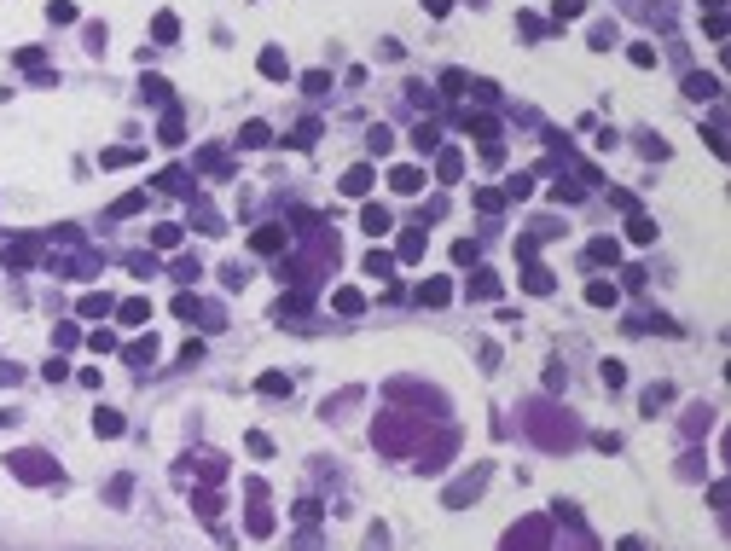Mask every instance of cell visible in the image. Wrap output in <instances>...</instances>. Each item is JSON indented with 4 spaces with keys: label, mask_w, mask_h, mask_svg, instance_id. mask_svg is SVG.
<instances>
[{
    "label": "cell",
    "mask_w": 731,
    "mask_h": 551,
    "mask_svg": "<svg viewBox=\"0 0 731 551\" xmlns=\"http://www.w3.org/2000/svg\"><path fill=\"white\" fill-rule=\"evenodd\" d=\"M6 464H12V470H18V476H24V482H53V476H58V470H53V458H47V453H12V458H6Z\"/></svg>",
    "instance_id": "1"
},
{
    "label": "cell",
    "mask_w": 731,
    "mask_h": 551,
    "mask_svg": "<svg viewBox=\"0 0 731 551\" xmlns=\"http://www.w3.org/2000/svg\"><path fill=\"white\" fill-rule=\"evenodd\" d=\"M175 314L180 319H198V296H175Z\"/></svg>",
    "instance_id": "37"
},
{
    "label": "cell",
    "mask_w": 731,
    "mask_h": 551,
    "mask_svg": "<svg viewBox=\"0 0 731 551\" xmlns=\"http://www.w3.org/2000/svg\"><path fill=\"white\" fill-rule=\"evenodd\" d=\"M302 88H308V93H325V88H331V76H325V70H314V76H302Z\"/></svg>",
    "instance_id": "35"
},
{
    "label": "cell",
    "mask_w": 731,
    "mask_h": 551,
    "mask_svg": "<svg viewBox=\"0 0 731 551\" xmlns=\"http://www.w3.org/2000/svg\"><path fill=\"white\" fill-rule=\"evenodd\" d=\"M523 284H528L534 296H546V290H551V273H546L540 262H528V267H523Z\"/></svg>",
    "instance_id": "12"
},
{
    "label": "cell",
    "mask_w": 731,
    "mask_h": 551,
    "mask_svg": "<svg viewBox=\"0 0 731 551\" xmlns=\"http://www.w3.org/2000/svg\"><path fill=\"white\" fill-rule=\"evenodd\" d=\"M151 244H157V249H175V244H180V227H175V221H163V227H151Z\"/></svg>",
    "instance_id": "18"
},
{
    "label": "cell",
    "mask_w": 731,
    "mask_h": 551,
    "mask_svg": "<svg viewBox=\"0 0 731 551\" xmlns=\"http://www.w3.org/2000/svg\"><path fill=\"white\" fill-rule=\"evenodd\" d=\"M81 314H88V319H99V314H111V296H99V290H93V296H81Z\"/></svg>",
    "instance_id": "23"
},
{
    "label": "cell",
    "mask_w": 731,
    "mask_h": 551,
    "mask_svg": "<svg viewBox=\"0 0 731 551\" xmlns=\"http://www.w3.org/2000/svg\"><path fill=\"white\" fill-rule=\"evenodd\" d=\"M238 145H267V122H244V134H238Z\"/></svg>",
    "instance_id": "20"
},
{
    "label": "cell",
    "mask_w": 731,
    "mask_h": 551,
    "mask_svg": "<svg viewBox=\"0 0 731 551\" xmlns=\"http://www.w3.org/2000/svg\"><path fill=\"white\" fill-rule=\"evenodd\" d=\"M418 256H424V232H407L401 238V262H418Z\"/></svg>",
    "instance_id": "24"
},
{
    "label": "cell",
    "mask_w": 731,
    "mask_h": 551,
    "mask_svg": "<svg viewBox=\"0 0 731 551\" xmlns=\"http://www.w3.org/2000/svg\"><path fill=\"white\" fill-rule=\"evenodd\" d=\"M88 349H93V354H116V336H111V331H93Z\"/></svg>",
    "instance_id": "28"
},
{
    "label": "cell",
    "mask_w": 731,
    "mask_h": 551,
    "mask_svg": "<svg viewBox=\"0 0 731 551\" xmlns=\"http://www.w3.org/2000/svg\"><path fill=\"white\" fill-rule=\"evenodd\" d=\"M47 18H53V24H76V6H70V0H53Z\"/></svg>",
    "instance_id": "31"
},
{
    "label": "cell",
    "mask_w": 731,
    "mask_h": 551,
    "mask_svg": "<svg viewBox=\"0 0 731 551\" xmlns=\"http://www.w3.org/2000/svg\"><path fill=\"white\" fill-rule=\"evenodd\" d=\"M250 534H273V517L267 511H250Z\"/></svg>",
    "instance_id": "38"
},
{
    "label": "cell",
    "mask_w": 731,
    "mask_h": 551,
    "mask_svg": "<svg viewBox=\"0 0 731 551\" xmlns=\"http://www.w3.org/2000/svg\"><path fill=\"white\" fill-rule=\"evenodd\" d=\"M592 262H621V244L615 238H598L592 244Z\"/></svg>",
    "instance_id": "22"
},
{
    "label": "cell",
    "mask_w": 731,
    "mask_h": 551,
    "mask_svg": "<svg viewBox=\"0 0 731 551\" xmlns=\"http://www.w3.org/2000/svg\"><path fill=\"white\" fill-rule=\"evenodd\" d=\"M551 12H557V18H581V0H557Z\"/></svg>",
    "instance_id": "40"
},
{
    "label": "cell",
    "mask_w": 731,
    "mask_h": 551,
    "mask_svg": "<svg viewBox=\"0 0 731 551\" xmlns=\"http://www.w3.org/2000/svg\"><path fill=\"white\" fill-rule=\"evenodd\" d=\"M157 134H163V145H180V116H175V110H168V116H163V128H157Z\"/></svg>",
    "instance_id": "26"
},
{
    "label": "cell",
    "mask_w": 731,
    "mask_h": 551,
    "mask_svg": "<svg viewBox=\"0 0 731 551\" xmlns=\"http://www.w3.org/2000/svg\"><path fill=\"white\" fill-rule=\"evenodd\" d=\"M128 360H134V366H151V360H157V331H151V336H140V343L128 349Z\"/></svg>",
    "instance_id": "13"
},
{
    "label": "cell",
    "mask_w": 731,
    "mask_h": 551,
    "mask_svg": "<svg viewBox=\"0 0 731 551\" xmlns=\"http://www.w3.org/2000/svg\"><path fill=\"white\" fill-rule=\"evenodd\" d=\"M627 238H633V244H650V238H656L650 215H633V221H627Z\"/></svg>",
    "instance_id": "17"
},
{
    "label": "cell",
    "mask_w": 731,
    "mask_h": 551,
    "mask_svg": "<svg viewBox=\"0 0 731 551\" xmlns=\"http://www.w3.org/2000/svg\"><path fill=\"white\" fill-rule=\"evenodd\" d=\"M262 76H285V53H262Z\"/></svg>",
    "instance_id": "33"
},
{
    "label": "cell",
    "mask_w": 731,
    "mask_h": 551,
    "mask_svg": "<svg viewBox=\"0 0 731 551\" xmlns=\"http://www.w3.org/2000/svg\"><path fill=\"white\" fill-rule=\"evenodd\" d=\"M586 302H592V308H615V284H610V279L586 284Z\"/></svg>",
    "instance_id": "9"
},
{
    "label": "cell",
    "mask_w": 731,
    "mask_h": 551,
    "mask_svg": "<svg viewBox=\"0 0 731 551\" xmlns=\"http://www.w3.org/2000/svg\"><path fill=\"white\" fill-rule=\"evenodd\" d=\"M250 249H262V256H279V249H285V232H279V227H262V232L250 238Z\"/></svg>",
    "instance_id": "5"
},
{
    "label": "cell",
    "mask_w": 731,
    "mask_h": 551,
    "mask_svg": "<svg viewBox=\"0 0 731 551\" xmlns=\"http://www.w3.org/2000/svg\"><path fill=\"white\" fill-rule=\"evenodd\" d=\"M470 296H499V279H494V273H488V267H482V273H476V279H470Z\"/></svg>",
    "instance_id": "21"
},
{
    "label": "cell",
    "mask_w": 731,
    "mask_h": 551,
    "mask_svg": "<svg viewBox=\"0 0 731 551\" xmlns=\"http://www.w3.org/2000/svg\"><path fill=\"white\" fill-rule=\"evenodd\" d=\"M366 273H372V279H389V273H395V256H389V249H372V256H366Z\"/></svg>",
    "instance_id": "11"
},
{
    "label": "cell",
    "mask_w": 731,
    "mask_h": 551,
    "mask_svg": "<svg viewBox=\"0 0 731 551\" xmlns=\"http://www.w3.org/2000/svg\"><path fill=\"white\" fill-rule=\"evenodd\" d=\"M99 163H105V168H128V163H140V145H111Z\"/></svg>",
    "instance_id": "8"
},
{
    "label": "cell",
    "mask_w": 731,
    "mask_h": 551,
    "mask_svg": "<svg viewBox=\"0 0 731 551\" xmlns=\"http://www.w3.org/2000/svg\"><path fill=\"white\" fill-rule=\"evenodd\" d=\"M534 192V175H511V186H505V197H528Z\"/></svg>",
    "instance_id": "30"
},
{
    "label": "cell",
    "mask_w": 731,
    "mask_h": 551,
    "mask_svg": "<svg viewBox=\"0 0 731 551\" xmlns=\"http://www.w3.org/2000/svg\"><path fill=\"white\" fill-rule=\"evenodd\" d=\"M342 192H349V197H366V192H372V168H366V163L349 168V175H342Z\"/></svg>",
    "instance_id": "4"
},
{
    "label": "cell",
    "mask_w": 731,
    "mask_h": 551,
    "mask_svg": "<svg viewBox=\"0 0 731 551\" xmlns=\"http://www.w3.org/2000/svg\"><path fill=\"white\" fill-rule=\"evenodd\" d=\"M331 302H337V314H360V308H366V296H360V290H349V284H342V290L331 296Z\"/></svg>",
    "instance_id": "16"
},
{
    "label": "cell",
    "mask_w": 731,
    "mask_h": 551,
    "mask_svg": "<svg viewBox=\"0 0 731 551\" xmlns=\"http://www.w3.org/2000/svg\"><path fill=\"white\" fill-rule=\"evenodd\" d=\"M412 145H418V151H436V128H429V122H418V134H412Z\"/></svg>",
    "instance_id": "32"
},
{
    "label": "cell",
    "mask_w": 731,
    "mask_h": 551,
    "mask_svg": "<svg viewBox=\"0 0 731 551\" xmlns=\"http://www.w3.org/2000/svg\"><path fill=\"white\" fill-rule=\"evenodd\" d=\"M633 64H638V70H650V64H656V47H644V41H638V47H633Z\"/></svg>",
    "instance_id": "34"
},
{
    "label": "cell",
    "mask_w": 731,
    "mask_h": 551,
    "mask_svg": "<svg viewBox=\"0 0 731 551\" xmlns=\"http://www.w3.org/2000/svg\"><path fill=\"white\" fill-rule=\"evenodd\" d=\"M476 209H482V215H499V209H505V192H476Z\"/></svg>",
    "instance_id": "25"
},
{
    "label": "cell",
    "mask_w": 731,
    "mask_h": 551,
    "mask_svg": "<svg viewBox=\"0 0 731 551\" xmlns=\"http://www.w3.org/2000/svg\"><path fill=\"white\" fill-rule=\"evenodd\" d=\"M360 227H366V232H377V238H383V232H395V221H389V209H383V203H366V209H360Z\"/></svg>",
    "instance_id": "2"
},
{
    "label": "cell",
    "mask_w": 731,
    "mask_h": 551,
    "mask_svg": "<svg viewBox=\"0 0 731 551\" xmlns=\"http://www.w3.org/2000/svg\"><path fill=\"white\" fill-rule=\"evenodd\" d=\"M482 482H488L482 470H470V476H464V482H459V488L447 493V505H459V499H470V493H482Z\"/></svg>",
    "instance_id": "15"
},
{
    "label": "cell",
    "mask_w": 731,
    "mask_h": 551,
    "mask_svg": "<svg viewBox=\"0 0 731 551\" xmlns=\"http://www.w3.org/2000/svg\"><path fill=\"white\" fill-rule=\"evenodd\" d=\"M424 12H429V18H447V12H453V0H424Z\"/></svg>",
    "instance_id": "39"
},
{
    "label": "cell",
    "mask_w": 731,
    "mask_h": 551,
    "mask_svg": "<svg viewBox=\"0 0 731 551\" xmlns=\"http://www.w3.org/2000/svg\"><path fill=\"white\" fill-rule=\"evenodd\" d=\"M116 319H122V325H145V319H151V302H145V296H134V302L116 308Z\"/></svg>",
    "instance_id": "6"
},
{
    "label": "cell",
    "mask_w": 731,
    "mask_h": 551,
    "mask_svg": "<svg viewBox=\"0 0 731 551\" xmlns=\"http://www.w3.org/2000/svg\"><path fill=\"white\" fill-rule=\"evenodd\" d=\"M464 88H470L464 70H447V76H441V93H464Z\"/></svg>",
    "instance_id": "27"
},
{
    "label": "cell",
    "mask_w": 731,
    "mask_h": 551,
    "mask_svg": "<svg viewBox=\"0 0 731 551\" xmlns=\"http://www.w3.org/2000/svg\"><path fill=\"white\" fill-rule=\"evenodd\" d=\"M447 296H453V284H447V279H424V284H418V302H429V308H441Z\"/></svg>",
    "instance_id": "3"
},
{
    "label": "cell",
    "mask_w": 731,
    "mask_h": 551,
    "mask_svg": "<svg viewBox=\"0 0 731 551\" xmlns=\"http://www.w3.org/2000/svg\"><path fill=\"white\" fill-rule=\"evenodd\" d=\"M389 186H395V192H407V197H412V192H424V168H395Z\"/></svg>",
    "instance_id": "7"
},
{
    "label": "cell",
    "mask_w": 731,
    "mask_h": 551,
    "mask_svg": "<svg viewBox=\"0 0 731 551\" xmlns=\"http://www.w3.org/2000/svg\"><path fill=\"white\" fill-rule=\"evenodd\" d=\"M685 93H691V99H714L720 81H714V76H685Z\"/></svg>",
    "instance_id": "10"
},
{
    "label": "cell",
    "mask_w": 731,
    "mask_h": 551,
    "mask_svg": "<svg viewBox=\"0 0 731 551\" xmlns=\"http://www.w3.org/2000/svg\"><path fill=\"white\" fill-rule=\"evenodd\" d=\"M175 35H180V24H175V18L163 12V18H157V41H175Z\"/></svg>",
    "instance_id": "36"
},
{
    "label": "cell",
    "mask_w": 731,
    "mask_h": 551,
    "mask_svg": "<svg viewBox=\"0 0 731 551\" xmlns=\"http://www.w3.org/2000/svg\"><path fill=\"white\" fill-rule=\"evenodd\" d=\"M459 168H464V157L459 151H441L436 157V180H459Z\"/></svg>",
    "instance_id": "14"
},
{
    "label": "cell",
    "mask_w": 731,
    "mask_h": 551,
    "mask_svg": "<svg viewBox=\"0 0 731 551\" xmlns=\"http://www.w3.org/2000/svg\"><path fill=\"white\" fill-rule=\"evenodd\" d=\"M93 430L116 441V436H122V412H93Z\"/></svg>",
    "instance_id": "19"
},
{
    "label": "cell",
    "mask_w": 731,
    "mask_h": 551,
    "mask_svg": "<svg viewBox=\"0 0 731 551\" xmlns=\"http://www.w3.org/2000/svg\"><path fill=\"white\" fill-rule=\"evenodd\" d=\"M262 395H273V401H279V395H290V377H279V371H273V377H262Z\"/></svg>",
    "instance_id": "29"
},
{
    "label": "cell",
    "mask_w": 731,
    "mask_h": 551,
    "mask_svg": "<svg viewBox=\"0 0 731 551\" xmlns=\"http://www.w3.org/2000/svg\"><path fill=\"white\" fill-rule=\"evenodd\" d=\"M0 383H18V366H6V360H0Z\"/></svg>",
    "instance_id": "41"
}]
</instances>
